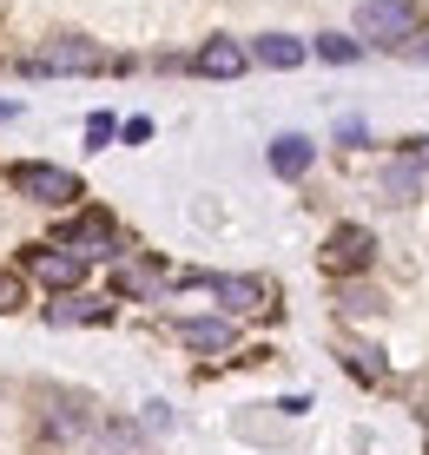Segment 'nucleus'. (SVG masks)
I'll use <instances>...</instances> for the list:
<instances>
[{"instance_id": "6", "label": "nucleus", "mask_w": 429, "mask_h": 455, "mask_svg": "<svg viewBox=\"0 0 429 455\" xmlns=\"http://www.w3.org/2000/svg\"><path fill=\"white\" fill-rule=\"evenodd\" d=\"M370 258H376L370 225H344V231H330V244H324V264H330V271H363Z\"/></svg>"}, {"instance_id": "10", "label": "nucleus", "mask_w": 429, "mask_h": 455, "mask_svg": "<svg viewBox=\"0 0 429 455\" xmlns=\"http://www.w3.org/2000/svg\"><path fill=\"white\" fill-rule=\"evenodd\" d=\"M311 159H317V146H311L304 132H284V139H271V172H278V179H304Z\"/></svg>"}, {"instance_id": "16", "label": "nucleus", "mask_w": 429, "mask_h": 455, "mask_svg": "<svg viewBox=\"0 0 429 455\" xmlns=\"http://www.w3.org/2000/svg\"><path fill=\"white\" fill-rule=\"evenodd\" d=\"M317 53H324L330 67H344V60H357V40L351 34H317Z\"/></svg>"}, {"instance_id": "5", "label": "nucleus", "mask_w": 429, "mask_h": 455, "mask_svg": "<svg viewBox=\"0 0 429 455\" xmlns=\"http://www.w3.org/2000/svg\"><path fill=\"white\" fill-rule=\"evenodd\" d=\"M27 271H34L40 284H53V291H73L79 277H86V258H79V251H60V244H40L34 258H27Z\"/></svg>"}, {"instance_id": "3", "label": "nucleus", "mask_w": 429, "mask_h": 455, "mask_svg": "<svg viewBox=\"0 0 429 455\" xmlns=\"http://www.w3.org/2000/svg\"><path fill=\"white\" fill-rule=\"evenodd\" d=\"M357 34L403 46V34H417V7H409V0H370V7L357 13Z\"/></svg>"}, {"instance_id": "19", "label": "nucleus", "mask_w": 429, "mask_h": 455, "mask_svg": "<svg viewBox=\"0 0 429 455\" xmlns=\"http://www.w3.org/2000/svg\"><path fill=\"white\" fill-rule=\"evenodd\" d=\"M409 60H429V40H417V46H409Z\"/></svg>"}, {"instance_id": "8", "label": "nucleus", "mask_w": 429, "mask_h": 455, "mask_svg": "<svg viewBox=\"0 0 429 455\" xmlns=\"http://www.w3.org/2000/svg\"><path fill=\"white\" fill-rule=\"evenodd\" d=\"M60 251H79V258H93V251H113V225H106L100 212H93V218H73V225L60 231Z\"/></svg>"}, {"instance_id": "18", "label": "nucleus", "mask_w": 429, "mask_h": 455, "mask_svg": "<svg viewBox=\"0 0 429 455\" xmlns=\"http://www.w3.org/2000/svg\"><path fill=\"white\" fill-rule=\"evenodd\" d=\"M13 304H20V277L0 271V310H13Z\"/></svg>"}, {"instance_id": "11", "label": "nucleus", "mask_w": 429, "mask_h": 455, "mask_svg": "<svg viewBox=\"0 0 429 455\" xmlns=\"http://www.w3.org/2000/svg\"><path fill=\"white\" fill-rule=\"evenodd\" d=\"M179 337L192 343V350H231V343H238V331L225 317H192V323H179Z\"/></svg>"}, {"instance_id": "12", "label": "nucleus", "mask_w": 429, "mask_h": 455, "mask_svg": "<svg viewBox=\"0 0 429 455\" xmlns=\"http://www.w3.org/2000/svg\"><path fill=\"white\" fill-rule=\"evenodd\" d=\"M93 443H100V455H146V435H139V422H100V435H93Z\"/></svg>"}, {"instance_id": "2", "label": "nucleus", "mask_w": 429, "mask_h": 455, "mask_svg": "<svg viewBox=\"0 0 429 455\" xmlns=\"http://www.w3.org/2000/svg\"><path fill=\"white\" fill-rule=\"evenodd\" d=\"M100 67H113V60L100 53L93 40H46L40 53H27V73H100Z\"/></svg>"}, {"instance_id": "13", "label": "nucleus", "mask_w": 429, "mask_h": 455, "mask_svg": "<svg viewBox=\"0 0 429 455\" xmlns=\"http://www.w3.org/2000/svg\"><path fill=\"white\" fill-rule=\"evenodd\" d=\"M251 53L264 60V67H278V73H291L297 60H304V40H291V34H264L258 46H251Z\"/></svg>"}, {"instance_id": "14", "label": "nucleus", "mask_w": 429, "mask_h": 455, "mask_svg": "<svg viewBox=\"0 0 429 455\" xmlns=\"http://www.w3.org/2000/svg\"><path fill=\"white\" fill-rule=\"evenodd\" d=\"M113 317V304H100V297H67V304H53V323H106Z\"/></svg>"}, {"instance_id": "15", "label": "nucleus", "mask_w": 429, "mask_h": 455, "mask_svg": "<svg viewBox=\"0 0 429 455\" xmlns=\"http://www.w3.org/2000/svg\"><path fill=\"white\" fill-rule=\"evenodd\" d=\"M119 291H125V297H152V291H158V271H152V264H125V271H119Z\"/></svg>"}, {"instance_id": "17", "label": "nucleus", "mask_w": 429, "mask_h": 455, "mask_svg": "<svg viewBox=\"0 0 429 455\" xmlns=\"http://www.w3.org/2000/svg\"><path fill=\"white\" fill-rule=\"evenodd\" d=\"M86 139H93V146H106V139H113V119L93 113V119H86Z\"/></svg>"}, {"instance_id": "20", "label": "nucleus", "mask_w": 429, "mask_h": 455, "mask_svg": "<svg viewBox=\"0 0 429 455\" xmlns=\"http://www.w3.org/2000/svg\"><path fill=\"white\" fill-rule=\"evenodd\" d=\"M417 165H429V139H417Z\"/></svg>"}, {"instance_id": "4", "label": "nucleus", "mask_w": 429, "mask_h": 455, "mask_svg": "<svg viewBox=\"0 0 429 455\" xmlns=\"http://www.w3.org/2000/svg\"><path fill=\"white\" fill-rule=\"evenodd\" d=\"M13 185H20L27 198H40V205H73L79 198V179L60 165H13Z\"/></svg>"}, {"instance_id": "1", "label": "nucleus", "mask_w": 429, "mask_h": 455, "mask_svg": "<svg viewBox=\"0 0 429 455\" xmlns=\"http://www.w3.org/2000/svg\"><path fill=\"white\" fill-rule=\"evenodd\" d=\"M86 429H93V416H86V403H79V396H60V389H46V396H40V449L79 443Z\"/></svg>"}, {"instance_id": "7", "label": "nucleus", "mask_w": 429, "mask_h": 455, "mask_svg": "<svg viewBox=\"0 0 429 455\" xmlns=\"http://www.w3.org/2000/svg\"><path fill=\"white\" fill-rule=\"evenodd\" d=\"M192 73H205V80H231V73H245V46H238V40H205L192 53Z\"/></svg>"}, {"instance_id": "9", "label": "nucleus", "mask_w": 429, "mask_h": 455, "mask_svg": "<svg viewBox=\"0 0 429 455\" xmlns=\"http://www.w3.org/2000/svg\"><path fill=\"white\" fill-rule=\"evenodd\" d=\"M198 284L212 291L225 310H264V284L258 277H198Z\"/></svg>"}]
</instances>
